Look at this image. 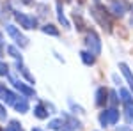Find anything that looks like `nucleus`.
Instances as JSON below:
<instances>
[{
	"label": "nucleus",
	"instance_id": "obj_1",
	"mask_svg": "<svg viewBox=\"0 0 133 131\" xmlns=\"http://www.w3.org/2000/svg\"><path fill=\"white\" fill-rule=\"evenodd\" d=\"M94 7H92V16L96 18V21L101 25L103 29H107V30H110V27H112V23H110V18H108V14H107V9L103 7L101 4H99V0H94Z\"/></svg>",
	"mask_w": 133,
	"mask_h": 131
},
{
	"label": "nucleus",
	"instance_id": "obj_2",
	"mask_svg": "<svg viewBox=\"0 0 133 131\" xmlns=\"http://www.w3.org/2000/svg\"><path fill=\"white\" fill-rule=\"evenodd\" d=\"M85 44H87V51L92 53L94 57L101 53V39H99V36H98L96 32H89V34H87Z\"/></svg>",
	"mask_w": 133,
	"mask_h": 131
},
{
	"label": "nucleus",
	"instance_id": "obj_3",
	"mask_svg": "<svg viewBox=\"0 0 133 131\" xmlns=\"http://www.w3.org/2000/svg\"><path fill=\"white\" fill-rule=\"evenodd\" d=\"M119 94H121V99H123V103H124L126 119H128V122H133V98H131V94L126 91V89H121Z\"/></svg>",
	"mask_w": 133,
	"mask_h": 131
},
{
	"label": "nucleus",
	"instance_id": "obj_4",
	"mask_svg": "<svg viewBox=\"0 0 133 131\" xmlns=\"http://www.w3.org/2000/svg\"><path fill=\"white\" fill-rule=\"evenodd\" d=\"M117 121H119V112L115 110V108L105 110L99 115V122H101L103 126H114V124H117Z\"/></svg>",
	"mask_w": 133,
	"mask_h": 131
},
{
	"label": "nucleus",
	"instance_id": "obj_5",
	"mask_svg": "<svg viewBox=\"0 0 133 131\" xmlns=\"http://www.w3.org/2000/svg\"><path fill=\"white\" fill-rule=\"evenodd\" d=\"M5 30H7V34H9L11 37H12V39L20 44L21 48L29 46V39H27V37H25L20 30H18V27H14V25H7V27H5Z\"/></svg>",
	"mask_w": 133,
	"mask_h": 131
},
{
	"label": "nucleus",
	"instance_id": "obj_6",
	"mask_svg": "<svg viewBox=\"0 0 133 131\" xmlns=\"http://www.w3.org/2000/svg\"><path fill=\"white\" fill-rule=\"evenodd\" d=\"M14 18H16L18 23H20V27H23V29H34L36 23H37L34 18L27 16V14H23V12H14Z\"/></svg>",
	"mask_w": 133,
	"mask_h": 131
},
{
	"label": "nucleus",
	"instance_id": "obj_7",
	"mask_svg": "<svg viewBox=\"0 0 133 131\" xmlns=\"http://www.w3.org/2000/svg\"><path fill=\"white\" fill-rule=\"evenodd\" d=\"M0 99L5 105H14L16 103V94L9 89H5V85H0Z\"/></svg>",
	"mask_w": 133,
	"mask_h": 131
},
{
	"label": "nucleus",
	"instance_id": "obj_8",
	"mask_svg": "<svg viewBox=\"0 0 133 131\" xmlns=\"http://www.w3.org/2000/svg\"><path fill=\"white\" fill-rule=\"evenodd\" d=\"M126 7H128L126 2H112V4H110V11H112L115 16H119V18L126 12Z\"/></svg>",
	"mask_w": 133,
	"mask_h": 131
},
{
	"label": "nucleus",
	"instance_id": "obj_9",
	"mask_svg": "<svg viewBox=\"0 0 133 131\" xmlns=\"http://www.w3.org/2000/svg\"><path fill=\"white\" fill-rule=\"evenodd\" d=\"M119 69H121L123 76L126 78L128 85L131 87V91H133V73H131V69H130V67H128V64H124V62H121V64H119Z\"/></svg>",
	"mask_w": 133,
	"mask_h": 131
},
{
	"label": "nucleus",
	"instance_id": "obj_10",
	"mask_svg": "<svg viewBox=\"0 0 133 131\" xmlns=\"http://www.w3.org/2000/svg\"><path fill=\"white\" fill-rule=\"evenodd\" d=\"M107 96H108V91L105 89V87H101V89H98V92H96V105L98 106H103L105 103H107Z\"/></svg>",
	"mask_w": 133,
	"mask_h": 131
},
{
	"label": "nucleus",
	"instance_id": "obj_11",
	"mask_svg": "<svg viewBox=\"0 0 133 131\" xmlns=\"http://www.w3.org/2000/svg\"><path fill=\"white\" fill-rule=\"evenodd\" d=\"M12 83H14V87H16L21 94H25V96H34V89L27 87L25 83H21V81H18V80H12Z\"/></svg>",
	"mask_w": 133,
	"mask_h": 131
},
{
	"label": "nucleus",
	"instance_id": "obj_12",
	"mask_svg": "<svg viewBox=\"0 0 133 131\" xmlns=\"http://www.w3.org/2000/svg\"><path fill=\"white\" fill-rule=\"evenodd\" d=\"M80 57H82V62L85 64V66H92L94 62H96V57L92 55V53H89V51H80Z\"/></svg>",
	"mask_w": 133,
	"mask_h": 131
},
{
	"label": "nucleus",
	"instance_id": "obj_13",
	"mask_svg": "<svg viewBox=\"0 0 133 131\" xmlns=\"http://www.w3.org/2000/svg\"><path fill=\"white\" fill-rule=\"evenodd\" d=\"M48 113H50V112H46V108H44L43 105H37V106L34 108V115H36L37 119H46Z\"/></svg>",
	"mask_w": 133,
	"mask_h": 131
},
{
	"label": "nucleus",
	"instance_id": "obj_14",
	"mask_svg": "<svg viewBox=\"0 0 133 131\" xmlns=\"http://www.w3.org/2000/svg\"><path fill=\"white\" fill-rule=\"evenodd\" d=\"M48 126H50L51 129H57V131H66V128H64V126H66V124H64V121H62V119H53V121H50V124H48Z\"/></svg>",
	"mask_w": 133,
	"mask_h": 131
},
{
	"label": "nucleus",
	"instance_id": "obj_15",
	"mask_svg": "<svg viewBox=\"0 0 133 131\" xmlns=\"http://www.w3.org/2000/svg\"><path fill=\"white\" fill-rule=\"evenodd\" d=\"M14 108H16L18 112H21V113H25V112L29 110V103H27V99H23V98H21L20 101H16V103H14Z\"/></svg>",
	"mask_w": 133,
	"mask_h": 131
},
{
	"label": "nucleus",
	"instance_id": "obj_16",
	"mask_svg": "<svg viewBox=\"0 0 133 131\" xmlns=\"http://www.w3.org/2000/svg\"><path fill=\"white\" fill-rule=\"evenodd\" d=\"M57 12H59V21H61L64 27H69V21L66 20V16H64V12H62V5H61V2L57 4Z\"/></svg>",
	"mask_w": 133,
	"mask_h": 131
},
{
	"label": "nucleus",
	"instance_id": "obj_17",
	"mask_svg": "<svg viewBox=\"0 0 133 131\" xmlns=\"http://www.w3.org/2000/svg\"><path fill=\"white\" fill-rule=\"evenodd\" d=\"M43 32H44V34H48V36H53V37H57V36H59V30H57L53 25H44V27H43Z\"/></svg>",
	"mask_w": 133,
	"mask_h": 131
},
{
	"label": "nucleus",
	"instance_id": "obj_18",
	"mask_svg": "<svg viewBox=\"0 0 133 131\" xmlns=\"http://www.w3.org/2000/svg\"><path fill=\"white\" fill-rule=\"evenodd\" d=\"M18 71H21V74L27 78V80L30 81V83H34V76H32L30 73H29V69L25 67V66H21V64H18Z\"/></svg>",
	"mask_w": 133,
	"mask_h": 131
},
{
	"label": "nucleus",
	"instance_id": "obj_19",
	"mask_svg": "<svg viewBox=\"0 0 133 131\" xmlns=\"http://www.w3.org/2000/svg\"><path fill=\"white\" fill-rule=\"evenodd\" d=\"M7 53H9L11 57H14L16 60L21 62V53L18 51V48H14V46H7Z\"/></svg>",
	"mask_w": 133,
	"mask_h": 131
},
{
	"label": "nucleus",
	"instance_id": "obj_20",
	"mask_svg": "<svg viewBox=\"0 0 133 131\" xmlns=\"http://www.w3.org/2000/svg\"><path fill=\"white\" fill-rule=\"evenodd\" d=\"M7 131H25V129L21 128V124L18 121H11L9 126H7Z\"/></svg>",
	"mask_w": 133,
	"mask_h": 131
},
{
	"label": "nucleus",
	"instance_id": "obj_21",
	"mask_svg": "<svg viewBox=\"0 0 133 131\" xmlns=\"http://www.w3.org/2000/svg\"><path fill=\"white\" fill-rule=\"evenodd\" d=\"M9 73V66L5 62H0V76H5Z\"/></svg>",
	"mask_w": 133,
	"mask_h": 131
},
{
	"label": "nucleus",
	"instance_id": "obj_22",
	"mask_svg": "<svg viewBox=\"0 0 133 131\" xmlns=\"http://www.w3.org/2000/svg\"><path fill=\"white\" fill-rule=\"evenodd\" d=\"M108 96H110V103H112V105H117V101H119V98H117V94H115V92H108Z\"/></svg>",
	"mask_w": 133,
	"mask_h": 131
},
{
	"label": "nucleus",
	"instance_id": "obj_23",
	"mask_svg": "<svg viewBox=\"0 0 133 131\" xmlns=\"http://www.w3.org/2000/svg\"><path fill=\"white\" fill-rule=\"evenodd\" d=\"M75 21H78V30H83V20L75 12Z\"/></svg>",
	"mask_w": 133,
	"mask_h": 131
},
{
	"label": "nucleus",
	"instance_id": "obj_24",
	"mask_svg": "<svg viewBox=\"0 0 133 131\" xmlns=\"http://www.w3.org/2000/svg\"><path fill=\"white\" fill-rule=\"evenodd\" d=\"M5 115H7V112H5V108L0 105V119H5Z\"/></svg>",
	"mask_w": 133,
	"mask_h": 131
},
{
	"label": "nucleus",
	"instance_id": "obj_25",
	"mask_svg": "<svg viewBox=\"0 0 133 131\" xmlns=\"http://www.w3.org/2000/svg\"><path fill=\"white\" fill-rule=\"evenodd\" d=\"M4 53V36H2V32H0V55Z\"/></svg>",
	"mask_w": 133,
	"mask_h": 131
},
{
	"label": "nucleus",
	"instance_id": "obj_26",
	"mask_svg": "<svg viewBox=\"0 0 133 131\" xmlns=\"http://www.w3.org/2000/svg\"><path fill=\"white\" fill-rule=\"evenodd\" d=\"M117 131H131V129H130L128 126H119V128H117Z\"/></svg>",
	"mask_w": 133,
	"mask_h": 131
},
{
	"label": "nucleus",
	"instance_id": "obj_27",
	"mask_svg": "<svg viewBox=\"0 0 133 131\" xmlns=\"http://www.w3.org/2000/svg\"><path fill=\"white\" fill-rule=\"evenodd\" d=\"M32 131H43V129H39V128H34V129H32Z\"/></svg>",
	"mask_w": 133,
	"mask_h": 131
},
{
	"label": "nucleus",
	"instance_id": "obj_28",
	"mask_svg": "<svg viewBox=\"0 0 133 131\" xmlns=\"http://www.w3.org/2000/svg\"><path fill=\"white\" fill-rule=\"evenodd\" d=\"M131 9H133V7H131Z\"/></svg>",
	"mask_w": 133,
	"mask_h": 131
}]
</instances>
